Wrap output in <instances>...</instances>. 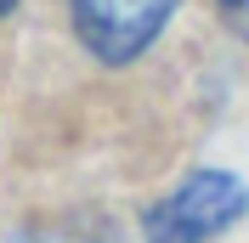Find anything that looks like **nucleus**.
<instances>
[{"label": "nucleus", "instance_id": "1", "mask_svg": "<svg viewBox=\"0 0 249 243\" xmlns=\"http://www.w3.org/2000/svg\"><path fill=\"white\" fill-rule=\"evenodd\" d=\"M249 209V192L227 170H198L187 175L170 198H159L147 209V243H210Z\"/></svg>", "mask_w": 249, "mask_h": 243}, {"label": "nucleus", "instance_id": "2", "mask_svg": "<svg viewBox=\"0 0 249 243\" xmlns=\"http://www.w3.org/2000/svg\"><path fill=\"white\" fill-rule=\"evenodd\" d=\"M181 0H68L74 34L102 62H136Z\"/></svg>", "mask_w": 249, "mask_h": 243}, {"label": "nucleus", "instance_id": "3", "mask_svg": "<svg viewBox=\"0 0 249 243\" xmlns=\"http://www.w3.org/2000/svg\"><path fill=\"white\" fill-rule=\"evenodd\" d=\"M221 17H227V29L238 34V40H249V0H215Z\"/></svg>", "mask_w": 249, "mask_h": 243}, {"label": "nucleus", "instance_id": "4", "mask_svg": "<svg viewBox=\"0 0 249 243\" xmlns=\"http://www.w3.org/2000/svg\"><path fill=\"white\" fill-rule=\"evenodd\" d=\"M12 6H17V0H0V17H6V12H12Z\"/></svg>", "mask_w": 249, "mask_h": 243}]
</instances>
